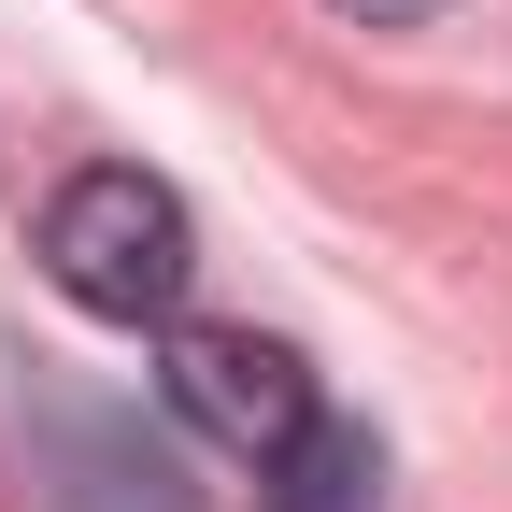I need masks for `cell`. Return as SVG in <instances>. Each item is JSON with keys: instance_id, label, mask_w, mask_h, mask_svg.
<instances>
[{"instance_id": "7a4b0ae2", "label": "cell", "mask_w": 512, "mask_h": 512, "mask_svg": "<svg viewBox=\"0 0 512 512\" xmlns=\"http://www.w3.org/2000/svg\"><path fill=\"white\" fill-rule=\"evenodd\" d=\"M157 384H171V413L200 427L214 456H242V470H285L299 427H313V370H299V342H271V328H171Z\"/></svg>"}, {"instance_id": "3957f363", "label": "cell", "mask_w": 512, "mask_h": 512, "mask_svg": "<svg viewBox=\"0 0 512 512\" xmlns=\"http://www.w3.org/2000/svg\"><path fill=\"white\" fill-rule=\"evenodd\" d=\"M72 512H185V484L128 413H72Z\"/></svg>"}, {"instance_id": "5b68a950", "label": "cell", "mask_w": 512, "mask_h": 512, "mask_svg": "<svg viewBox=\"0 0 512 512\" xmlns=\"http://www.w3.org/2000/svg\"><path fill=\"white\" fill-rule=\"evenodd\" d=\"M328 15H356V29H427L441 0H328Z\"/></svg>"}, {"instance_id": "6da1fadb", "label": "cell", "mask_w": 512, "mask_h": 512, "mask_svg": "<svg viewBox=\"0 0 512 512\" xmlns=\"http://www.w3.org/2000/svg\"><path fill=\"white\" fill-rule=\"evenodd\" d=\"M43 271H57V299H86L100 328H185L200 228H185V200H171L157 171L100 157V171H72L43 200Z\"/></svg>"}, {"instance_id": "277c9868", "label": "cell", "mask_w": 512, "mask_h": 512, "mask_svg": "<svg viewBox=\"0 0 512 512\" xmlns=\"http://www.w3.org/2000/svg\"><path fill=\"white\" fill-rule=\"evenodd\" d=\"M271 512H384V441L370 427H299V456L271 470Z\"/></svg>"}]
</instances>
